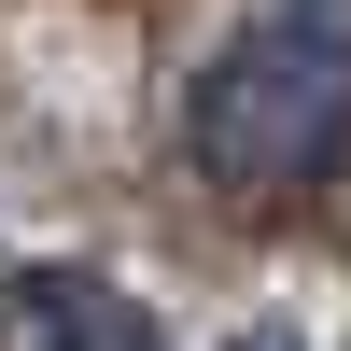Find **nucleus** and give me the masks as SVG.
I'll return each mask as SVG.
<instances>
[{"mask_svg":"<svg viewBox=\"0 0 351 351\" xmlns=\"http://www.w3.org/2000/svg\"><path fill=\"white\" fill-rule=\"evenodd\" d=\"M183 155L225 197H295L351 155V28L324 14H253L211 71L183 84Z\"/></svg>","mask_w":351,"mask_h":351,"instance_id":"1","label":"nucleus"},{"mask_svg":"<svg viewBox=\"0 0 351 351\" xmlns=\"http://www.w3.org/2000/svg\"><path fill=\"white\" fill-rule=\"evenodd\" d=\"M0 351H155V337H141V309L112 295V281H84V267H28L14 295H0Z\"/></svg>","mask_w":351,"mask_h":351,"instance_id":"2","label":"nucleus"},{"mask_svg":"<svg viewBox=\"0 0 351 351\" xmlns=\"http://www.w3.org/2000/svg\"><path fill=\"white\" fill-rule=\"evenodd\" d=\"M225 351H309V337L295 324H253V337H225Z\"/></svg>","mask_w":351,"mask_h":351,"instance_id":"3","label":"nucleus"}]
</instances>
